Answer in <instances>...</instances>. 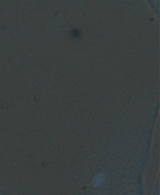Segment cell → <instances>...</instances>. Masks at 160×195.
Here are the masks:
<instances>
[{"instance_id": "6da1fadb", "label": "cell", "mask_w": 160, "mask_h": 195, "mask_svg": "<svg viewBox=\"0 0 160 195\" xmlns=\"http://www.w3.org/2000/svg\"><path fill=\"white\" fill-rule=\"evenodd\" d=\"M105 180V175L103 174H100L94 178L93 184L94 187H98L104 182Z\"/></svg>"}]
</instances>
